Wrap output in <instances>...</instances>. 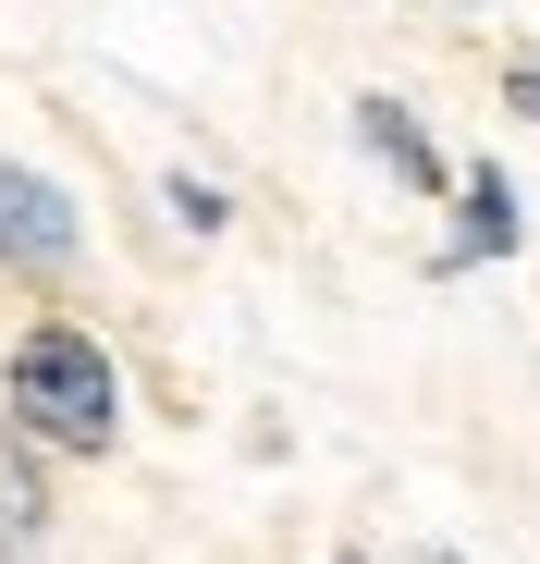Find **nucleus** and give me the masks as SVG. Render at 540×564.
<instances>
[{
  "mask_svg": "<svg viewBox=\"0 0 540 564\" xmlns=\"http://www.w3.org/2000/svg\"><path fill=\"white\" fill-rule=\"evenodd\" d=\"M0 393H13L25 442H62V454H111V430H123L111 344H99V332H74V319L25 332V344H13V368H0Z\"/></svg>",
  "mask_w": 540,
  "mask_h": 564,
  "instance_id": "obj_1",
  "label": "nucleus"
},
{
  "mask_svg": "<svg viewBox=\"0 0 540 564\" xmlns=\"http://www.w3.org/2000/svg\"><path fill=\"white\" fill-rule=\"evenodd\" d=\"M74 258H86L74 197H62V184H37L25 160H0V270H37V282H62Z\"/></svg>",
  "mask_w": 540,
  "mask_h": 564,
  "instance_id": "obj_2",
  "label": "nucleus"
},
{
  "mask_svg": "<svg viewBox=\"0 0 540 564\" xmlns=\"http://www.w3.org/2000/svg\"><path fill=\"white\" fill-rule=\"evenodd\" d=\"M356 135H369V160H381V172H406V184H442V160H430L418 111H393V99H356Z\"/></svg>",
  "mask_w": 540,
  "mask_h": 564,
  "instance_id": "obj_3",
  "label": "nucleus"
},
{
  "mask_svg": "<svg viewBox=\"0 0 540 564\" xmlns=\"http://www.w3.org/2000/svg\"><path fill=\"white\" fill-rule=\"evenodd\" d=\"M504 246H516V184L479 160V172H467V234H455V270H467V258H504Z\"/></svg>",
  "mask_w": 540,
  "mask_h": 564,
  "instance_id": "obj_4",
  "label": "nucleus"
},
{
  "mask_svg": "<svg viewBox=\"0 0 540 564\" xmlns=\"http://www.w3.org/2000/svg\"><path fill=\"white\" fill-rule=\"evenodd\" d=\"M0 564H37V466H25V442H0Z\"/></svg>",
  "mask_w": 540,
  "mask_h": 564,
  "instance_id": "obj_5",
  "label": "nucleus"
},
{
  "mask_svg": "<svg viewBox=\"0 0 540 564\" xmlns=\"http://www.w3.org/2000/svg\"><path fill=\"white\" fill-rule=\"evenodd\" d=\"M172 221H185V234H222V184L185 172V184H172Z\"/></svg>",
  "mask_w": 540,
  "mask_h": 564,
  "instance_id": "obj_6",
  "label": "nucleus"
},
{
  "mask_svg": "<svg viewBox=\"0 0 540 564\" xmlns=\"http://www.w3.org/2000/svg\"><path fill=\"white\" fill-rule=\"evenodd\" d=\"M516 111H540V74H516Z\"/></svg>",
  "mask_w": 540,
  "mask_h": 564,
  "instance_id": "obj_7",
  "label": "nucleus"
},
{
  "mask_svg": "<svg viewBox=\"0 0 540 564\" xmlns=\"http://www.w3.org/2000/svg\"><path fill=\"white\" fill-rule=\"evenodd\" d=\"M418 564H455V552H418Z\"/></svg>",
  "mask_w": 540,
  "mask_h": 564,
  "instance_id": "obj_8",
  "label": "nucleus"
},
{
  "mask_svg": "<svg viewBox=\"0 0 540 564\" xmlns=\"http://www.w3.org/2000/svg\"><path fill=\"white\" fill-rule=\"evenodd\" d=\"M344 564H356V552H344Z\"/></svg>",
  "mask_w": 540,
  "mask_h": 564,
  "instance_id": "obj_9",
  "label": "nucleus"
}]
</instances>
